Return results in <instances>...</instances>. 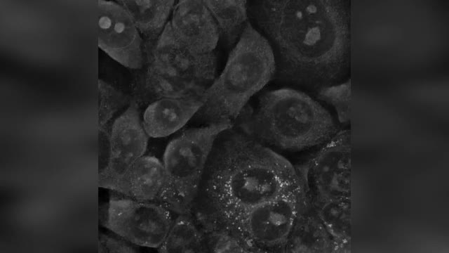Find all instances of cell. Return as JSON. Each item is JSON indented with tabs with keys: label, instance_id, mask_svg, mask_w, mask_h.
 Listing matches in <instances>:
<instances>
[{
	"label": "cell",
	"instance_id": "ba28073f",
	"mask_svg": "<svg viewBox=\"0 0 449 253\" xmlns=\"http://www.w3.org/2000/svg\"><path fill=\"white\" fill-rule=\"evenodd\" d=\"M350 129H340L302 164L312 201L351 199Z\"/></svg>",
	"mask_w": 449,
	"mask_h": 253
},
{
	"label": "cell",
	"instance_id": "9a60e30c",
	"mask_svg": "<svg viewBox=\"0 0 449 253\" xmlns=\"http://www.w3.org/2000/svg\"><path fill=\"white\" fill-rule=\"evenodd\" d=\"M284 252H335L333 240L315 212L309 194L297 216Z\"/></svg>",
	"mask_w": 449,
	"mask_h": 253
},
{
	"label": "cell",
	"instance_id": "ffe728a7",
	"mask_svg": "<svg viewBox=\"0 0 449 253\" xmlns=\"http://www.w3.org/2000/svg\"><path fill=\"white\" fill-rule=\"evenodd\" d=\"M145 87L154 100L203 95L205 89L169 75L149 65L145 75ZM153 100V101H154Z\"/></svg>",
	"mask_w": 449,
	"mask_h": 253
},
{
	"label": "cell",
	"instance_id": "52a82bcc",
	"mask_svg": "<svg viewBox=\"0 0 449 253\" xmlns=\"http://www.w3.org/2000/svg\"><path fill=\"white\" fill-rule=\"evenodd\" d=\"M173 214L161 203L139 201L112 191L103 225L135 246L158 249L173 224Z\"/></svg>",
	"mask_w": 449,
	"mask_h": 253
},
{
	"label": "cell",
	"instance_id": "603a6c76",
	"mask_svg": "<svg viewBox=\"0 0 449 253\" xmlns=\"http://www.w3.org/2000/svg\"><path fill=\"white\" fill-rule=\"evenodd\" d=\"M209 252H251L248 247L238 237L223 229L203 231Z\"/></svg>",
	"mask_w": 449,
	"mask_h": 253
},
{
	"label": "cell",
	"instance_id": "277c9868",
	"mask_svg": "<svg viewBox=\"0 0 449 253\" xmlns=\"http://www.w3.org/2000/svg\"><path fill=\"white\" fill-rule=\"evenodd\" d=\"M275 70L269 43L249 21L222 72L204 91L203 105L196 115L206 124L234 123L250 99L273 80Z\"/></svg>",
	"mask_w": 449,
	"mask_h": 253
},
{
	"label": "cell",
	"instance_id": "6da1fadb",
	"mask_svg": "<svg viewBox=\"0 0 449 253\" xmlns=\"http://www.w3.org/2000/svg\"><path fill=\"white\" fill-rule=\"evenodd\" d=\"M248 12L272 50L273 80L316 93L349 79L350 1L260 0Z\"/></svg>",
	"mask_w": 449,
	"mask_h": 253
},
{
	"label": "cell",
	"instance_id": "8fae6325",
	"mask_svg": "<svg viewBox=\"0 0 449 253\" xmlns=\"http://www.w3.org/2000/svg\"><path fill=\"white\" fill-rule=\"evenodd\" d=\"M150 65L206 90L215 78L217 56L215 51H192L175 36L168 21L152 49Z\"/></svg>",
	"mask_w": 449,
	"mask_h": 253
},
{
	"label": "cell",
	"instance_id": "cb8c5ba5",
	"mask_svg": "<svg viewBox=\"0 0 449 253\" xmlns=\"http://www.w3.org/2000/svg\"><path fill=\"white\" fill-rule=\"evenodd\" d=\"M101 234L99 239V250L101 252H136L135 245L114 234Z\"/></svg>",
	"mask_w": 449,
	"mask_h": 253
},
{
	"label": "cell",
	"instance_id": "4fadbf2b",
	"mask_svg": "<svg viewBox=\"0 0 449 253\" xmlns=\"http://www.w3.org/2000/svg\"><path fill=\"white\" fill-rule=\"evenodd\" d=\"M167 176L162 161L153 155H143L110 188L130 198L163 205Z\"/></svg>",
	"mask_w": 449,
	"mask_h": 253
},
{
	"label": "cell",
	"instance_id": "8992f818",
	"mask_svg": "<svg viewBox=\"0 0 449 253\" xmlns=\"http://www.w3.org/2000/svg\"><path fill=\"white\" fill-rule=\"evenodd\" d=\"M296 168L297 179L287 189L219 229L238 237L251 252H284L297 216L309 194L304 169L301 165Z\"/></svg>",
	"mask_w": 449,
	"mask_h": 253
},
{
	"label": "cell",
	"instance_id": "7c38bea8",
	"mask_svg": "<svg viewBox=\"0 0 449 253\" xmlns=\"http://www.w3.org/2000/svg\"><path fill=\"white\" fill-rule=\"evenodd\" d=\"M169 22L175 36L192 51L199 54L214 52L220 33L203 1L175 3Z\"/></svg>",
	"mask_w": 449,
	"mask_h": 253
},
{
	"label": "cell",
	"instance_id": "e0dca14e",
	"mask_svg": "<svg viewBox=\"0 0 449 253\" xmlns=\"http://www.w3.org/2000/svg\"><path fill=\"white\" fill-rule=\"evenodd\" d=\"M140 34L148 39H157L168 23L175 1L121 0Z\"/></svg>",
	"mask_w": 449,
	"mask_h": 253
},
{
	"label": "cell",
	"instance_id": "7a4b0ae2",
	"mask_svg": "<svg viewBox=\"0 0 449 253\" xmlns=\"http://www.w3.org/2000/svg\"><path fill=\"white\" fill-rule=\"evenodd\" d=\"M231 129L217 138L197 196L196 217L203 231L225 227L279 195L298 176L286 158L243 131Z\"/></svg>",
	"mask_w": 449,
	"mask_h": 253
},
{
	"label": "cell",
	"instance_id": "3957f363",
	"mask_svg": "<svg viewBox=\"0 0 449 253\" xmlns=\"http://www.w3.org/2000/svg\"><path fill=\"white\" fill-rule=\"evenodd\" d=\"M240 129L270 148L292 152L322 145L340 130L319 101L290 86L263 92Z\"/></svg>",
	"mask_w": 449,
	"mask_h": 253
},
{
	"label": "cell",
	"instance_id": "7402d4cb",
	"mask_svg": "<svg viewBox=\"0 0 449 253\" xmlns=\"http://www.w3.org/2000/svg\"><path fill=\"white\" fill-rule=\"evenodd\" d=\"M315 94L319 100L334 109L338 122L344 124L349 122L351 98L349 79L340 84L322 88Z\"/></svg>",
	"mask_w": 449,
	"mask_h": 253
},
{
	"label": "cell",
	"instance_id": "2e32d148",
	"mask_svg": "<svg viewBox=\"0 0 449 253\" xmlns=\"http://www.w3.org/2000/svg\"><path fill=\"white\" fill-rule=\"evenodd\" d=\"M311 199V198H310ZM312 207L330 235L334 252H351V199L312 201Z\"/></svg>",
	"mask_w": 449,
	"mask_h": 253
},
{
	"label": "cell",
	"instance_id": "ac0fdd59",
	"mask_svg": "<svg viewBox=\"0 0 449 253\" xmlns=\"http://www.w3.org/2000/svg\"><path fill=\"white\" fill-rule=\"evenodd\" d=\"M220 33V37L228 46L239 39L248 20V3L243 0H205Z\"/></svg>",
	"mask_w": 449,
	"mask_h": 253
},
{
	"label": "cell",
	"instance_id": "d6986e66",
	"mask_svg": "<svg viewBox=\"0 0 449 253\" xmlns=\"http://www.w3.org/2000/svg\"><path fill=\"white\" fill-rule=\"evenodd\" d=\"M162 253H195L209 252L205 232L192 214H177L162 245Z\"/></svg>",
	"mask_w": 449,
	"mask_h": 253
},
{
	"label": "cell",
	"instance_id": "5bb4252c",
	"mask_svg": "<svg viewBox=\"0 0 449 253\" xmlns=\"http://www.w3.org/2000/svg\"><path fill=\"white\" fill-rule=\"evenodd\" d=\"M203 103V95L155 100L143 112V128L149 137L168 136L182 129L196 115Z\"/></svg>",
	"mask_w": 449,
	"mask_h": 253
},
{
	"label": "cell",
	"instance_id": "44dd1931",
	"mask_svg": "<svg viewBox=\"0 0 449 253\" xmlns=\"http://www.w3.org/2000/svg\"><path fill=\"white\" fill-rule=\"evenodd\" d=\"M98 126L101 133H105L107 126L115 115L125 110L131 102L121 91L106 82L99 79Z\"/></svg>",
	"mask_w": 449,
	"mask_h": 253
},
{
	"label": "cell",
	"instance_id": "5b68a950",
	"mask_svg": "<svg viewBox=\"0 0 449 253\" xmlns=\"http://www.w3.org/2000/svg\"><path fill=\"white\" fill-rule=\"evenodd\" d=\"M233 124L219 122L190 128L168 143L162 160L167 176L163 205L173 213L192 214L213 146Z\"/></svg>",
	"mask_w": 449,
	"mask_h": 253
},
{
	"label": "cell",
	"instance_id": "30bf717a",
	"mask_svg": "<svg viewBox=\"0 0 449 253\" xmlns=\"http://www.w3.org/2000/svg\"><path fill=\"white\" fill-rule=\"evenodd\" d=\"M97 25L100 49L126 67L138 70L142 67L140 32L119 2L98 1Z\"/></svg>",
	"mask_w": 449,
	"mask_h": 253
},
{
	"label": "cell",
	"instance_id": "9c48e42d",
	"mask_svg": "<svg viewBox=\"0 0 449 253\" xmlns=\"http://www.w3.org/2000/svg\"><path fill=\"white\" fill-rule=\"evenodd\" d=\"M108 157L99 173V186L109 188L143 155L148 145L138 104L131 101L112 122L108 134Z\"/></svg>",
	"mask_w": 449,
	"mask_h": 253
}]
</instances>
